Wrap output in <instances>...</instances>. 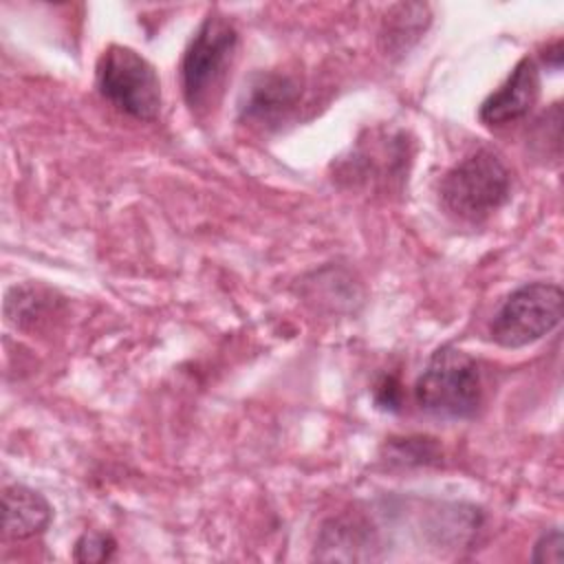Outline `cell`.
I'll return each mask as SVG.
<instances>
[{
    "label": "cell",
    "mask_w": 564,
    "mask_h": 564,
    "mask_svg": "<svg viewBox=\"0 0 564 564\" xmlns=\"http://www.w3.org/2000/svg\"><path fill=\"white\" fill-rule=\"evenodd\" d=\"M97 88L117 110L154 121L161 112V82L154 66L134 48L112 44L97 64Z\"/></svg>",
    "instance_id": "cell-4"
},
{
    "label": "cell",
    "mask_w": 564,
    "mask_h": 564,
    "mask_svg": "<svg viewBox=\"0 0 564 564\" xmlns=\"http://www.w3.org/2000/svg\"><path fill=\"white\" fill-rule=\"evenodd\" d=\"M297 97V88L289 77L262 75L249 90L247 104L242 106L245 117L258 121H271L280 117Z\"/></svg>",
    "instance_id": "cell-8"
},
{
    "label": "cell",
    "mask_w": 564,
    "mask_h": 564,
    "mask_svg": "<svg viewBox=\"0 0 564 564\" xmlns=\"http://www.w3.org/2000/svg\"><path fill=\"white\" fill-rule=\"evenodd\" d=\"M540 95V70L538 64L527 55L522 57L509 77L494 90L478 110V117L485 126L498 128L513 123L529 115Z\"/></svg>",
    "instance_id": "cell-6"
},
{
    "label": "cell",
    "mask_w": 564,
    "mask_h": 564,
    "mask_svg": "<svg viewBox=\"0 0 564 564\" xmlns=\"http://www.w3.org/2000/svg\"><path fill=\"white\" fill-rule=\"evenodd\" d=\"M562 555H564V535L560 529H551V531H544L535 542L531 560L562 564Z\"/></svg>",
    "instance_id": "cell-10"
},
{
    "label": "cell",
    "mask_w": 564,
    "mask_h": 564,
    "mask_svg": "<svg viewBox=\"0 0 564 564\" xmlns=\"http://www.w3.org/2000/svg\"><path fill=\"white\" fill-rule=\"evenodd\" d=\"M414 397L427 414L471 419L482 399V379L476 359L452 344L436 348L416 379Z\"/></svg>",
    "instance_id": "cell-1"
},
{
    "label": "cell",
    "mask_w": 564,
    "mask_h": 564,
    "mask_svg": "<svg viewBox=\"0 0 564 564\" xmlns=\"http://www.w3.org/2000/svg\"><path fill=\"white\" fill-rule=\"evenodd\" d=\"M564 293L553 282H529L507 295L496 311L489 335L502 348L529 346L562 322Z\"/></svg>",
    "instance_id": "cell-5"
},
{
    "label": "cell",
    "mask_w": 564,
    "mask_h": 564,
    "mask_svg": "<svg viewBox=\"0 0 564 564\" xmlns=\"http://www.w3.org/2000/svg\"><path fill=\"white\" fill-rule=\"evenodd\" d=\"M236 46L238 31L229 18L214 11L200 22L181 62L183 95L192 110L207 108L214 101L225 84Z\"/></svg>",
    "instance_id": "cell-3"
},
{
    "label": "cell",
    "mask_w": 564,
    "mask_h": 564,
    "mask_svg": "<svg viewBox=\"0 0 564 564\" xmlns=\"http://www.w3.org/2000/svg\"><path fill=\"white\" fill-rule=\"evenodd\" d=\"M511 192V174L505 161L489 148H480L456 163L441 181V200L449 214L478 223L494 214Z\"/></svg>",
    "instance_id": "cell-2"
},
{
    "label": "cell",
    "mask_w": 564,
    "mask_h": 564,
    "mask_svg": "<svg viewBox=\"0 0 564 564\" xmlns=\"http://www.w3.org/2000/svg\"><path fill=\"white\" fill-rule=\"evenodd\" d=\"M115 549H117V542L112 535L99 533V531H86L77 538L73 557L77 562H108L112 560Z\"/></svg>",
    "instance_id": "cell-9"
},
{
    "label": "cell",
    "mask_w": 564,
    "mask_h": 564,
    "mask_svg": "<svg viewBox=\"0 0 564 564\" xmlns=\"http://www.w3.org/2000/svg\"><path fill=\"white\" fill-rule=\"evenodd\" d=\"M377 403L386 410H397L399 408V383L392 377H386L377 386Z\"/></svg>",
    "instance_id": "cell-11"
},
{
    "label": "cell",
    "mask_w": 564,
    "mask_h": 564,
    "mask_svg": "<svg viewBox=\"0 0 564 564\" xmlns=\"http://www.w3.org/2000/svg\"><path fill=\"white\" fill-rule=\"evenodd\" d=\"M2 527H4V533L9 538H15V540H24V538H31V535H37L42 533L51 518H53V509L48 505V500L26 487V485H7L4 491H2Z\"/></svg>",
    "instance_id": "cell-7"
}]
</instances>
